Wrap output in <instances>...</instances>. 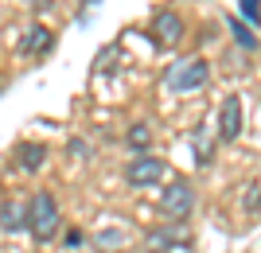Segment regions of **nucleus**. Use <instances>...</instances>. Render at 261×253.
<instances>
[{
  "label": "nucleus",
  "mask_w": 261,
  "mask_h": 253,
  "mask_svg": "<svg viewBox=\"0 0 261 253\" xmlns=\"http://www.w3.org/2000/svg\"><path fill=\"white\" fill-rule=\"evenodd\" d=\"M242 16L250 23H261V0H242Z\"/></svg>",
  "instance_id": "14"
},
{
  "label": "nucleus",
  "mask_w": 261,
  "mask_h": 253,
  "mask_svg": "<svg viewBox=\"0 0 261 253\" xmlns=\"http://www.w3.org/2000/svg\"><path fill=\"white\" fill-rule=\"evenodd\" d=\"M28 226V203H16V199H8V203H0V230L4 234H16Z\"/></svg>",
  "instance_id": "8"
},
{
  "label": "nucleus",
  "mask_w": 261,
  "mask_h": 253,
  "mask_svg": "<svg viewBox=\"0 0 261 253\" xmlns=\"http://www.w3.org/2000/svg\"><path fill=\"white\" fill-rule=\"evenodd\" d=\"M156 47H175L179 39H184V20L175 16L172 8H164L152 16V35H148Z\"/></svg>",
  "instance_id": "6"
},
{
  "label": "nucleus",
  "mask_w": 261,
  "mask_h": 253,
  "mask_svg": "<svg viewBox=\"0 0 261 253\" xmlns=\"http://www.w3.org/2000/svg\"><path fill=\"white\" fill-rule=\"evenodd\" d=\"M28 230H32L35 242H51L59 234V203H55L51 191H35L32 203H28Z\"/></svg>",
  "instance_id": "1"
},
{
  "label": "nucleus",
  "mask_w": 261,
  "mask_h": 253,
  "mask_svg": "<svg viewBox=\"0 0 261 253\" xmlns=\"http://www.w3.org/2000/svg\"><path fill=\"white\" fill-rule=\"evenodd\" d=\"M43 156H47L43 144H20V148H16V164H20L23 172H35V167L43 164Z\"/></svg>",
  "instance_id": "10"
},
{
  "label": "nucleus",
  "mask_w": 261,
  "mask_h": 253,
  "mask_svg": "<svg viewBox=\"0 0 261 253\" xmlns=\"http://www.w3.org/2000/svg\"><path fill=\"white\" fill-rule=\"evenodd\" d=\"M148 249L152 253H184V249H191V234H187L184 222L156 226V230H148Z\"/></svg>",
  "instance_id": "3"
},
{
  "label": "nucleus",
  "mask_w": 261,
  "mask_h": 253,
  "mask_svg": "<svg viewBox=\"0 0 261 253\" xmlns=\"http://www.w3.org/2000/svg\"><path fill=\"white\" fill-rule=\"evenodd\" d=\"M191 144H195V156H199V164H211V144H207V129H195V132H191Z\"/></svg>",
  "instance_id": "13"
},
{
  "label": "nucleus",
  "mask_w": 261,
  "mask_h": 253,
  "mask_svg": "<svg viewBox=\"0 0 261 253\" xmlns=\"http://www.w3.org/2000/svg\"><path fill=\"white\" fill-rule=\"evenodd\" d=\"M191 210H195V191H191V183H187V179L168 183V191L160 195V214H168L172 222H184Z\"/></svg>",
  "instance_id": "2"
},
{
  "label": "nucleus",
  "mask_w": 261,
  "mask_h": 253,
  "mask_svg": "<svg viewBox=\"0 0 261 253\" xmlns=\"http://www.w3.org/2000/svg\"><path fill=\"white\" fill-rule=\"evenodd\" d=\"M121 242H125V238H121L117 230H106V234H98V245H101V249H117Z\"/></svg>",
  "instance_id": "15"
},
{
  "label": "nucleus",
  "mask_w": 261,
  "mask_h": 253,
  "mask_svg": "<svg viewBox=\"0 0 261 253\" xmlns=\"http://www.w3.org/2000/svg\"><path fill=\"white\" fill-rule=\"evenodd\" d=\"M207 78H211V66L203 59H191V63H179L168 70V86L172 90H199V86H207Z\"/></svg>",
  "instance_id": "5"
},
{
  "label": "nucleus",
  "mask_w": 261,
  "mask_h": 253,
  "mask_svg": "<svg viewBox=\"0 0 261 253\" xmlns=\"http://www.w3.org/2000/svg\"><path fill=\"white\" fill-rule=\"evenodd\" d=\"M230 32L238 35V43L246 47V51H257V35H253V32H250V27H246L242 20H230Z\"/></svg>",
  "instance_id": "12"
},
{
  "label": "nucleus",
  "mask_w": 261,
  "mask_h": 253,
  "mask_svg": "<svg viewBox=\"0 0 261 253\" xmlns=\"http://www.w3.org/2000/svg\"><path fill=\"white\" fill-rule=\"evenodd\" d=\"M242 136V101L230 94L218 109V140H238Z\"/></svg>",
  "instance_id": "7"
},
{
  "label": "nucleus",
  "mask_w": 261,
  "mask_h": 253,
  "mask_svg": "<svg viewBox=\"0 0 261 253\" xmlns=\"http://www.w3.org/2000/svg\"><path fill=\"white\" fill-rule=\"evenodd\" d=\"M160 179H164V160H156L152 152L133 156L129 164H125V183H129V187H152Z\"/></svg>",
  "instance_id": "4"
},
{
  "label": "nucleus",
  "mask_w": 261,
  "mask_h": 253,
  "mask_svg": "<svg viewBox=\"0 0 261 253\" xmlns=\"http://www.w3.org/2000/svg\"><path fill=\"white\" fill-rule=\"evenodd\" d=\"M51 47H55V35L47 32L43 23L28 27V35H23V55H47Z\"/></svg>",
  "instance_id": "9"
},
{
  "label": "nucleus",
  "mask_w": 261,
  "mask_h": 253,
  "mask_svg": "<svg viewBox=\"0 0 261 253\" xmlns=\"http://www.w3.org/2000/svg\"><path fill=\"white\" fill-rule=\"evenodd\" d=\"M125 144H129L137 156H144L152 148V129H148V125H133V129L125 132Z\"/></svg>",
  "instance_id": "11"
}]
</instances>
